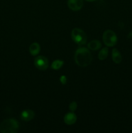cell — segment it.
<instances>
[{
	"label": "cell",
	"mask_w": 132,
	"mask_h": 133,
	"mask_svg": "<svg viewBox=\"0 0 132 133\" xmlns=\"http://www.w3.org/2000/svg\"><path fill=\"white\" fill-rule=\"evenodd\" d=\"M35 66L38 70L41 71H45L49 67V61L45 57L43 56H38L34 59Z\"/></svg>",
	"instance_id": "5"
},
{
	"label": "cell",
	"mask_w": 132,
	"mask_h": 133,
	"mask_svg": "<svg viewBox=\"0 0 132 133\" xmlns=\"http://www.w3.org/2000/svg\"><path fill=\"white\" fill-rule=\"evenodd\" d=\"M71 37L73 41L79 45H84L87 42V36L83 30L79 28L72 29L71 32Z\"/></svg>",
	"instance_id": "3"
},
{
	"label": "cell",
	"mask_w": 132,
	"mask_h": 133,
	"mask_svg": "<svg viewBox=\"0 0 132 133\" xmlns=\"http://www.w3.org/2000/svg\"><path fill=\"white\" fill-rule=\"evenodd\" d=\"M85 1H89V2H91V1H96V0H85Z\"/></svg>",
	"instance_id": "16"
},
{
	"label": "cell",
	"mask_w": 132,
	"mask_h": 133,
	"mask_svg": "<svg viewBox=\"0 0 132 133\" xmlns=\"http://www.w3.org/2000/svg\"><path fill=\"white\" fill-rule=\"evenodd\" d=\"M63 64V61H61V60H56L54 62L52 63L51 68L53 70H59Z\"/></svg>",
	"instance_id": "13"
},
{
	"label": "cell",
	"mask_w": 132,
	"mask_h": 133,
	"mask_svg": "<svg viewBox=\"0 0 132 133\" xmlns=\"http://www.w3.org/2000/svg\"><path fill=\"white\" fill-rule=\"evenodd\" d=\"M29 51L32 55H37L40 51V45H39L38 43H32L29 47Z\"/></svg>",
	"instance_id": "9"
},
{
	"label": "cell",
	"mask_w": 132,
	"mask_h": 133,
	"mask_svg": "<svg viewBox=\"0 0 132 133\" xmlns=\"http://www.w3.org/2000/svg\"><path fill=\"white\" fill-rule=\"evenodd\" d=\"M19 129V123L16 119H6L0 124V132L3 133H16Z\"/></svg>",
	"instance_id": "2"
},
{
	"label": "cell",
	"mask_w": 132,
	"mask_h": 133,
	"mask_svg": "<svg viewBox=\"0 0 132 133\" xmlns=\"http://www.w3.org/2000/svg\"><path fill=\"white\" fill-rule=\"evenodd\" d=\"M112 58L113 61L116 64H119L121 62L122 57L120 55L119 51L116 49H113L112 51Z\"/></svg>",
	"instance_id": "11"
},
{
	"label": "cell",
	"mask_w": 132,
	"mask_h": 133,
	"mask_svg": "<svg viewBox=\"0 0 132 133\" xmlns=\"http://www.w3.org/2000/svg\"><path fill=\"white\" fill-rule=\"evenodd\" d=\"M68 6L71 10L77 11L80 10L83 6L82 0H68Z\"/></svg>",
	"instance_id": "6"
},
{
	"label": "cell",
	"mask_w": 132,
	"mask_h": 133,
	"mask_svg": "<svg viewBox=\"0 0 132 133\" xmlns=\"http://www.w3.org/2000/svg\"><path fill=\"white\" fill-rule=\"evenodd\" d=\"M87 46L88 48L91 50L97 51L101 48V43L97 40H92L87 44Z\"/></svg>",
	"instance_id": "10"
},
{
	"label": "cell",
	"mask_w": 132,
	"mask_h": 133,
	"mask_svg": "<svg viewBox=\"0 0 132 133\" xmlns=\"http://www.w3.org/2000/svg\"><path fill=\"white\" fill-rule=\"evenodd\" d=\"M60 82L62 84H65L67 83V77L65 75H62L60 77Z\"/></svg>",
	"instance_id": "15"
},
{
	"label": "cell",
	"mask_w": 132,
	"mask_h": 133,
	"mask_svg": "<svg viewBox=\"0 0 132 133\" xmlns=\"http://www.w3.org/2000/svg\"><path fill=\"white\" fill-rule=\"evenodd\" d=\"M75 62L81 67L89 66L92 61V55L89 49L85 48H79L75 52Z\"/></svg>",
	"instance_id": "1"
},
{
	"label": "cell",
	"mask_w": 132,
	"mask_h": 133,
	"mask_svg": "<svg viewBox=\"0 0 132 133\" xmlns=\"http://www.w3.org/2000/svg\"><path fill=\"white\" fill-rule=\"evenodd\" d=\"M34 115V112L32 110L28 109V110H23L21 114V119L23 121H25V122H28V121L33 119Z\"/></svg>",
	"instance_id": "7"
},
{
	"label": "cell",
	"mask_w": 132,
	"mask_h": 133,
	"mask_svg": "<svg viewBox=\"0 0 132 133\" xmlns=\"http://www.w3.org/2000/svg\"><path fill=\"white\" fill-rule=\"evenodd\" d=\"M77 109V103H76L75 101L71 103L69 105V109L72 112H74L76 110V109Z\"/></svg>",
	"instance_id": "14"
},
{
	"label": "cell",
	"mask_w": 132,
	"mask_h": 133,
	"mask_svg": "<svg viewBox=\"0 0 132 133\" xmlns=\"http://www.w3.org/2000/svg\"><path fill=\"white\" fill-rule=\"evenodd\" d=\"M77 117L73 112H69L64 117V122L67 125H72L76 122Z\"/></svg>",
	"instance_id": "8"
},
{
	"label": "cell",
	"mask_w": 132,
	"mask_h": 133,
	"mask_svg": "<svg viewBox=\"0 0 132 133\" xmlns=\"http://www.w3.org/2000/svg\"><path fill=\"white\" fill-rule=\"evenodd\" d=\"M107 55H108V49L107 48H103L98 53V58L100 61H104L107 58Z\"/></svg>",
	"instance_id": "12"
},
{
	"label": "cell",
	"mask_w": 132,
	"mask_h": 133,
	"mask_svg": "<svg viewBox=\"0 0 132 133\" xmlns=\"http://www.w3.org/2000/svg\"><path fill=\"white\" fill-rule=\"evenodd\" d=\"M102 38L104 42L107 46H113L117 42V37L116 35L111 30H106L103 33Z\"/></svg>",
	"instance_id": "4"
}]
</instances>
